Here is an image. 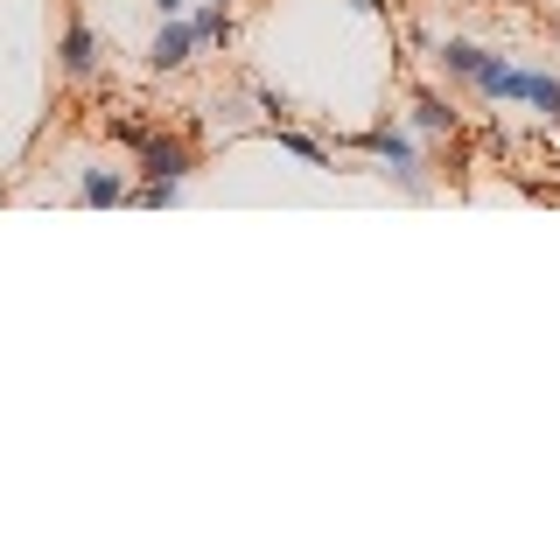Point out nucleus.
<instances>
[{
	"mask_svg": "<svg viewBox=\"0 0 560 560\" xmlns=\"http://www.w3.org/2000/svg\"><path fill=\"white\" fill-rule=\"evenodd\" d=\"M350 148L372 162L385 183L399 189V197H434V175H428V154H420V140L399 127V119H378V127H364Z\"/></svg>",
	"mask_w": 560,
	"mask_h": 560,
	"instance_id": "f257e3e1",
	"label": "nucleus"
},
{
	"mask_svg": "<svg viewBox=\"0 0 560 560\" xmlns=\"http://www.w3.org/2000/svg\"><path fill=\"white\" fill-rule=\"evenodd\" d=\"M133 175H140V183H189V175H197V148H189V133L148 127L140 148H133Z\"/></svg>",
	"mask_w": 560,
	"mask_h": 560,
	"instance_id": "f03ea898",
	"label": "nucleus"
},
{
	"mask_svg": "<svg viewBox=\"0 0 560 560\" xmlns=\"http://www.w3.org/2000/svg\"><path fill=\"white\" fill-rule=\"evenodd\" d=\"M469 92L483 105H525V63H512L504 49H483L477 70H469Z\"/></svg>",
	"mask_w": 560,
	"mask_h": 560,
	"instance_id": "7ed1b4c3",
	"label": "nucleus"
},
{
	"mask_svg": "<svg viewBox=\"0 0 560 560\" xmlns=\"http://www.w3.org/2000/svg\"><path fill=\"white\" fill-rule=\"evenodd\" d=\"M140 57H148L154 78H175V70L197 63V35H189V14H162V28L148 35V49H140Z\"/></svg>",
	"mask_w": 560,
	"mask_h": 560,
	"instance_id": "20e7f679",
	"label": "nucleus"
},
{
	"mask_svg": "<svg viewBox=\"0 0 560 560\" xmlns=\"http://www.w3.org/2000/svg\"><path fill=\"white\" fill-rule=\"evenodd\" d=\"M98 57H105V43H98V28L84 22V14H70L63 35H57V70L70 84H84V78H98Z\"/></svg>",
	"mask_w": 560,
	"mask_h": 560,
	"instance_id": "39448f33",
	"label": "nucleus"
},
{
	"mask_svg": "<svg viewBox=\"0 0 560 560\" xmlns=\"http://www.w3.org/2000/svg\"><path fill=\"white\" fill-rule=\"evenodd\" d=\"M127 189H133V175H127V168H113V162H84L78 175H70V197H78L84 210H113V203H127Z\"/></svg>",
	"mask_w": 560,
	"mask_h": 560,
	"instance_id": "423d86ee",
	"label": "nucleus"
},
{
	"mask_svg": "<svg viewBox=\"0 0 560 560\" xmlns=\"http://www.w3.org/2000/svg\"><path fill=\"white\" fill-rule=\"evenodd\" d=\"M407 133H413V140H455V105H448L442 92H428V84H420L413 105H407Z\"/></svg>",
	"mask_w": 560,
	"mask_h": 560,
	"instance_id": "0eeeda50",
	"label": "nucleus"
},
{
	"mask_svg": "<svg viewBox=\"0 0 560 560\" xmlns=\"http://www.w3.org/2000/svg\"><path fill=\"white\" fill-rule=\"evenodd\" d=\"M189 35H197V49H232V43H238V8L189 0Z\"/></svg>",
	"mask_w": 560,
	"mask_h": 560,
	"instance_id": "6e6552de",
	"label": "nucleus"
},
{
	"mask_svg": "<svg viewBox=\"0 0 560 560\" xmlns=\"http://www.w3.org/2000/svg\"><path fill=\"white\" fill-rule=\"evenodd\" d=\"M259 133H267L280 154H294V162H308V168H337V154H329V148H323L315 133H302L294 119H288V127H259Z\"/></svg>",
	"mask_w": 560,
	"mask_h": 560,
	"instance_id": "1a4fd4ad",
	"label": "nucleus"
},
{
	"mask_svg": "<svg viewBox=\"0 0 560 560\" xmlns=\"http://www.w3.org/2000/svg\"><path fill=\"white\" fill-rule=\"evenodd\" d=\"M477 57H483V43H469V35H442V43H434V63H442L448 84H469Z\"/></svg>",
	"mask_w": 560,
	"mask_h": 560,
	"instance_id": "9d476101",
	"label": "nucleus"
},
{
	"mask_svg": "<svg viewBox=\"0 0 560 560\" xmlns=\"http://www.w3.org/2000/svg\"><path fill=\"white\" fill-rule=\"evenodd\" d=\"M525 105L560 127V78H553V70H525Z\"/></svg>",
	"mask_w": 560,
	"mask_h": 560,
	"instance_id": "9b49d317",
	"label": "nucleus"
},
{
	"mask_svg": "<svg viewBox=\"0 0 560 560\" xmlns=\"http://www.w3.org/2000/svg\"><path fill=\"white\" fill-rule=\"evenodd\" d=\"M253 119H259V127H288V119H294V98L273 92V84H253Z\"/></svg>",
	"mask_w": 560,
	"mask_h": 560,
	"instance_id": "f8f14e48",
	"label": "nucleus"
},
{
	"mask_svg": "<svg viewBox=\"0 0 560 560\" xmlns=\"http://www.w3.org/2000/svg\"><path fill=\"white\" fill-rule=\"evenodd\" d=\"M127 203H148V210H168V203H183V183H133V189H127Z\"/></svg>",
	"mask_w": 560,
	"mask_h": 560,
	"instance_id": "ddd939ff",
	"label": "nucleus"
},
{
	"mask_svg": "<svg viewBox=\"0 0 560 560\" xmlns=\"http://www.w3.org/2000/svg\"><path fill=\"white\" fill-rule=\"evenodd\" d=\"M140 133H148V119H133L127 105H119V113H105V140H119V148H140Z\"/></svg>",
	"mask_w": 560,
	"mask_h": 560,
	"instance_id": "4468645a",
	"label": "nucleus"
},
{
	"mask_svg": "<svg viewBox=\"0 0 560 560\" xmlns=\"http://www.w3.org/2000/svg\"><path fill=\"white\" fill-rule=\"evenodd\" d=\"M350 8H358V14H372V22H385V14H393V0H350Z\"/></svg>",
	"mask_w": 560,
	"mask_h": 560,
	"instance_id": "2eb2a0df",
	"label": "nucleus"
},
{
	"mask_svg": "<svg viewBox=\"0 0 560 560\" xmlns=\"http://www.w3.org/2000/svg\"><path fill=\"white\" fill-rule=\"evenodd\" d=\"M154 14H189V0H148Z\"/></svg>",
	"mask_w": 560,
	"mask_h": 560,
	"instance_id": "dca6fc26",
	"label": "nucleus"
},
{
	"mask_svg": "<svg viewBox=\"0 0 560 560\" xmlns=\"http://www.w3.org/2000/svg\"><path fill=\"white\" fill-rule=\"evenodd\" d=\"M210 8H238V0H210Z\"/></svg>",
	"mask_w": 560,
	"mask_h": 560,
	"instance_id": "f3484780",
	"label": "nucleus"
}]
</instances>
